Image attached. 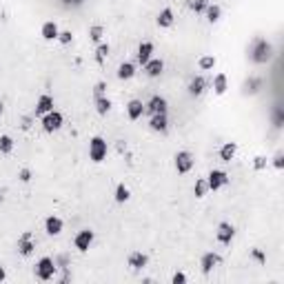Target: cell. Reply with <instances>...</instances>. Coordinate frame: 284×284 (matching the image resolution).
<instances>
[{
    "label": "cell",
    "instance_id": "obj_19",
    "mask_svg": "<svg viewBox=\"0 0 284 284\" xmlns=\"http://www.w3.org/2000/svg\"><path fill=\"white\" fill-rule=\"evenodd\" d=\"M58 33H60V29L53 20H47L40 29V36L45 38V40H58Z\"/></svg>",
    "mask_w": 284,
    "mask_h": 284
},
{
    "label": "cell",
    "instance_id": "obj_14",
    "mask_svg": "<svg viewBox=\"0 0 284 284\" xmlns=\"http://www.w3.org/2000/svg\"><path fill=\"white\" fill-rule=\"evenodd\" d=\"M49 111H53V95L49 94H42L40 98H38L36 102V116H45V113H49Z\"/></svg>",
    "mask_w": 284,
    "mask_h": 284
},
{
    "label": "cell",
    "instance_id": "obj_15",
    "mask_svg": "<svg viewBox=\"0 0 284 284\" xmlns=\"http://www.w3.org/2000/svg\"><path fill=\"white\" fill-rule=\"evenodd\" d=\"M63 226H64V222L60 220L58 216H49L47 220H45V231H47V236H60V233H63Z\"/></svg>",
    "mask_w": 284,
    "mask_h": 284
},
{
    "label": "cell",
    "instance_id": "obj_1",
    "mask_svg": "<svg viewBox=\"0 0 284 284\" xmlns=\"http://www.w3.org/2000/svg\"><path fill=\"white\" fill-rule=\"evenodd\" d=\"M271 53H273V47H271L264 38H258V40L253 42V47H251V63L267 64L268 60H271Z\"/></svg>",
    "mask_w": 284,
    "mask_h": 284
},
{
    "label": "cell",
    "instance_id": "obj_3",
    "mask_svg": "<svg viewBox=\"0 0 284 284\" xmlns=\"http://www.w3.org/2000/svg\"><path fill=\"white\" fill-rule=\"evenodd\" d=\"M42 129H45V131L47 133H53V131H58L60 126H63V122H64V118H63V113H60V111H49V113H45V116H42Z\"/></svg>",
    "mask_w": 284,
    "mask_h": 284
},
{
    "label": "cell",
    "instance_id": "obj_44",
    "mask_svg": "<svg viewBox=\"0 0 284 284\" xmlns=\"http://www.w3.org/2000/svg\"><path fill=\"white\" fill-rule=\"evenodd\" d=\"M0 202H2V195H0Z\"/></svg>",
    "mask_w": 284,
    "mask_h": 284
},
{
    "label": "cell",
    "instance_id": "obj_42",
    "mask_svg": "<svg viewBox=\"0 0 284 284\" xmlns=\"http://www.w3.org/2000/svg\"><path fill=\"white\" fill-rule=\"evenodd\" d=\"M5 278H7V273H5V268L0 267V282H2V280H5Z\"/></svg>",
    "mask_w": 284,
    "mask_h": 284
},
{
    "label": "cell",
    "instance_id": "obj_12",
    "mask_svg": "<svg viewBox=\"0 0 284 284\" xmlns=\"http://www.w3.org/2000/svg\"><path fill=\"white\" fill-rule=\"evenodd\" d=\"M151 58H153V42L144 40V42L140 45V47H138L136 60H138V64H142V67H144V64H147Z\"/></svg>",
    "mask_w": 284,
    "mask_h": 284
},
{
    "label": "cell",
    "instance_id": "obj_24",
    "mask_svg": "<svg viewBox=\"0 0 284 284\" xmlns=\"http://www.w3.org/2000/svg\"><path fill=\"white\" fill-rule=\"evenodd\" d=\"M226 89H229V80H226V76L218 74L216 78H213V91H216V95L226 94Z\"/></svg>",
    "mask_w": 284,
    "mask_h": 284
},
{
    "label": "cell",
    "instance_id": "obj_16",
    "mask_svg": "<svg viewBox=\"0 0 284 284\" xmlns=\"http://www.w3.org/2000/svg\"><path fill=\"white\" fill-rule=\"evenodd\" d=\"M126 262H129V267H131L133 271H140V268H144L149 264V258L142 251H133V253H129V260H126Z\"/></svg>",
    "mask_w": 284,
    "mask_h": 284
},
{
    "label": "cell",
    "instance_id": "obj_28",
    "mask_svg": "<svg viewBox=\"0 0 284 284\" xmlns=\"http://www.w3.org/2000/svg\"><path fill=\"white\" fill-rule=\"evenodd\" d=\"M129 195H131V193H129V189H126L125 184H118V187H116V195H113L118 205H125V202L129 200Z\"/></svg>",
    "mask_w": 284,
    "mask_h": 284
},
{
    "label": "cell",
    "instance_id": "obj_13",
    "mask_svg": "<svg viewBox=\"0 0 284 284\" xmlns=\"http://www.w3.org/2000/svg\"><path fill=\"white\" fill-rule=\"evenodd\" d=\"M149 129H151V131H158V133H167V129H169L167 113H156V116H151V120H149Z\"/></svg>",
    "mask_w": 284,
    "mask_h": 284
},
{
    "label": "cell",
    "instance_id": "obj_41",
    "mask_svg": "<svg viewBox=\"0 0 284 284\" xmlns=\"http://www.w3.org/2000/svg\"><path fill=\"white\" fill-rule=\"evenodd\" d=\"M171 282H174V284H184V282H187V275H184V273H174Z\"/></svg>",
    "mask_w": 284,
    "mask_h": 284
},
{
    "label": "cell",
    "instance_id": "obj_8",
    "mask_svg": "<svg viewBox=\"0 0 284 284\" xmlns=\"http://www.w3.org/2000/svg\"><path fill=\"white\" fill-rule=\"evenodd\" d=\"M33 251H36V242H33V236H32V231H25L20 237H18V253H20L22 258H29Z\"/></svg>",
    "mask_w": 284,
    "mask_h": 284
},
{
    "label": "cell",
    "instance_id": "obj_20",
    "mask_svg": "<svg viewBox=\"0 0 284 284\" xmlns=\"http://www.w3.org/2000/svg\"><path fill=\"white\" fill-rule=\"evenodd\" d=\"M142 113H144L142 100H129V105H126V116H129V120H138V118H142Z\"/></svg>",
    "mask_w": 284,
    "mask_h": 284
},
{
    "label": "cell",
    "instance_id": "obj_40",
    "mask_svg": "<svg viewBox=\"0 0 284 284\" xmlns=\"http://www.w3.org/2000/svg\"><path fill=\"white\" fill-rule=\"evenodd\" d=\"M18 178H20L22 182H29V180H32V171H29V169H20V174H18Z\"/></svg>",
    "mask_w": 284,
    "mask_h": 284
},
{
    "label": "cell",
    "instance_id": "obj_38",
    "mask_svg": "<svg viewBox=\"0 0 284 284\" xmlns=\"http://www.w3.org/2000/svg\"><path fill=\"white\" fill-rule=\"evenodd\" d=\"M251 255H253V260H255V262H260V264H264V262H267V255H264V253L260 251V249H253V251H251Z\"/></svg>",
    "mask_w": 284,
    "mask_h": 284
},
{
    "label": "cell",
    "instance_id": "obj_27",
    "mask_svg": "<svg viewBox=\"0 0 284 284\" xmlns=\"http://www.w3.org/2000/svg\"><path fill=\"white\" fill-rule=\"evenodd\" d=\"M206 191H209V184H206V180L205 178L195 180V187H193V195H195V198H205Z\"/></svg>",
    "mask_w": 284,
    "mask_h": 284
},
{
    "label": "cell",
    "instance_id": "obj_33",
    "mask_svg": "<svg viewBox=\"0 0 284 284\" xmlns=\"http://www.w3.org/2000/svg\"><path fill=\"white\" fill-rule=\"evenodd\" d=\"M206 5H209V0H191L189 2L191 11H195V14H205Z\"/></svg>",
    "mask_w": 284,
    "mask_h": 284
},
{
    "label": "cell",
    "instance_id": "obj_25",
    "mask_svg": "<svg viewBox=\"0 0 284 284\" xmlns=\"http://www.w3.org/2000/svg\"><path fill=\"white\" fill-rule=\"evenodd\" d=\"M205 14H206V20L213 25V22H218L220 20V16H222V9H220V5H206V9H205Z\"/></svg>",
    "mask_w": 284,
    "mask_h": 284
},
{
    "label": "cell",
    "instance_id": "obj_17",
    "mask_svg": "<svg viewBox=\"0 0 284 284\" xmlns=\"http://www.w3.org/2000/svg\"><path fill=\"white\" fill-rule=\"evenodd\" d=\"M156 22H158V27H162V29H169V27L175 22V14L171 7H164L162 11L158 14V18H156Z\"/></svg>",
    "mask_w": 284,
    "mask_h": 284
},
{
    "label": "cell",
    "instance_id": "obj_32",
    "mask_svg": "<svg viewBox=\"0 0 284 284\" xmlns=\"http://www.w3.org/2000/svg\"><path fill=\"white\" fill-rule=\"evenodd\" d=\"M14 151V140L9 136H0V153H11Z\"/></svg>",
    "mask_w": 284,
    "mask_h": 284
},
{
    "label": "cell",
    "instance_id": "obj_36",
    "mask_svg": "<svg viewBox=\"0 0 284 284\" xmlns=\"http://www.w3.org/2000/svg\"><path fill=\"white\" fill-rule=\"evenodd\" d=\"M253 167H255V171H262V169L267 167V158H264V156H255V158H253Z\"/></svg>",
    "mask_w": 284,
    "mask_h": 284
},
{
    "label": "cell",
    "instance_id": "obj_23",
    "mask_svg": "<svg viewBox=\"0 0 284 284\" xmlns=\"http://www.w3.org/2000/svg\"><path fill=\"white\" fill-rule=\"evenodd\" d=\"M136 76V64L133 63H122L118 67V78L120 80H131Z\"/></svg>",
    "mask_w": 284,
    "mask_h": 284
},
{
    "label": "cell",
    "instance_id": "obj_22",
    "mask_svg": "<svg viewBox=\"0 0 284 284\" xmlns=\"http://www.w3.org/2000/svg\"><path fill=\"white\" fill-rule=\"evenodd\" d=\"M205 89H206V80L202 78V76H195V78L191 80V84H189V94L191 95H202L205 94Z\"/></svg>",
    "mask_w": 284,
    "mask_h": 284
},
{
    "label": "cell",
    "instance_id": "obj_5",
    "mask_svg": "<svg viewBox=\"0 0 284 284\" xmlns=\"http://www.w3.org/2000/svg\"><path fill=\"white\" fill-rule=\"evenodd\" d=\"M167 109H169V102H167V98H162V95H151V100L144 105V113H149V116L167 113Z\"/></svg>",
    "mask_w": 284,
    "mask_h": 284
},
{
    "label": "cell",
    "instance_id": "obj_39",
    "mask_svg": "<svg viewBox=\"0 0 284 284\" xmlns=\"http://www.w3.org/2000/svg\"><path fill=\"white\" fill-rule=\"evenodd\" d=\"M105 89H107V82H98L94 89V98H102V95H105Z\"/></svg>",
    "mask_w": 284,
    "mask_h": 284
},
{
    "label": "cell",
    "instance_id": "obj_2",
    "mask_svg": "<svg viewBox=\"0 0 284 284\" xmlns=\"http://www.w3.org/2000/svg\"><path fill=\"white\" fill-rule=\"evenodd\" d=\"M89 158L94 160V162H102V160L107 158V140L100 136L91 138L89 142Z\"/></svg>",
    "mask_w": 284,
    "mask_h": 284
},
{
    "label": "cell",
    "instance_id": "obj_30",
    "mask_svg": "<svg viewBox=\"0 0 284 284\" xmlns=\"http://www.w3.org/2000/svg\"><path fill=\"white\" fill-rule=\"evenodd\" d=\"M198 67H200L202 71H211V69L216 67V56H202V58L198 60Z\"/></svg>",
    "mask_w": 284,
    "mask_h": 284
},
{
    "label": "cell",
    "instance_id": "obj_29",
    "mask_svg": "<svg viewBox=\"0 0 284 284\" xmlns=\"http://www.w3.org/2000/svg\"><path fill=\"white\" fill-rule=\"evenodd\" d=\"M107 56H109V45H107V42H100L98 49H95V63L102 64L107 60Z\"/></svg>",
    "mask_w": 284,
    "mask_h": 284
},
{
    "label": "cell",
    "instance_id": "obj_31",
    "mask_svg": "<svg viewBox=\"0 0 284 284\" xmlns=\"http://www.w3.org/2000/svg\"><path fill=\"white\" fill-rule=\"evenodd\" d=\"M102 36H105V27L102 25H94V27H89V38L94 42H100L102 40Z\"/></svg>",
    "mask_w": 284,
    "mask_h": 284
},
{
    "label": "cell",
    "instance_id": "obj_18",
    "mask_svg": "<svg viewBox=\"0 0 284 284\" xmlns=\"http://www.w3.org/2000/svg\"><path fill=\"white\" fill-rule=\"evenodd\" d=\"M162 71H164V63L160 58H151L147 64H144V74H147L149 78H158Z\"/></svg>",
    "mask_w": 284,
    "mask_h": 284
},
{
    "label": "cell",
    "instance_id": "obj_11",
    "mask_svg": "<svg viewBox=\"0 0 284 284\" xmlns=\"http://www.w3.org/2000/svg\"><path fill=\"white\" fill-rule=\"evenodd\" d=\"M218 264H220V255H218V253H213V251L205 253V255L200 258V268H202V273H205V275L211 273Z\"/></svg>",
    "mask_w": 284,
    "mask_h": 284
},
{
    "label": "cell",
    "instance_id": "obj_4",
    "mask_svg": "<svg viewBox=\"0 0 284 284\" xmlns=\"http://www.w3.org/2000/svg\"><path fill=\"white\" fill-rule=\"evenodd\" d=\"M56 275V262L51 258H40L36 262V278L38 280H51Z\"/></svg>",
    "mask_w": 284,
    "mask_h": 284
},
{
    "label": "cell",
    "instance_id": "obj_37",
    "mask_svg": "<svg viewBox=\"0 0 284 284\" xmlns=\"http://www.w3.org/2000/svg\"><path fill=\"white\" fill-rule=\"evenodd\" d=\"M273 167L275 169H284V153L282 151H278L273 156Z\"/></svg>",
    "mask_w": 284,
    "mask_h": 284
},
{
    "label": "cell",
    "instance_id": "obj_35",
    "mask_svg": "<svg viewBox=\"0 0 284 284\" xmlns=\"http://www.w3.org/2000/svg\"><path fill=\"white\" fill-rule=\"evenodd\" d=\"M58 42L60 45H71V42H74V33L71 32H60L58 33Z\"/></svg>",
    "mask_w": 284,
    "mask_h": 284
},
{
    "label": "cell",
    "instance_id": "obj_26",
    "mask_svg": "<svg viewBox=\"0 0 284 284\" xmlns=\"http://www.w3.org/2000/svg\"><path fill=\"white\" fill-rule=\"evenodd\" d=\"M95 111L100 113V116H107L111 111V100L107 98V95H102V98H95Z\"/></svg>",
    "mask_w": 284,
    "mask_h": 284
},
{
    "label": "cell",
    "instance_id": "obj_34",
    "mask_svg": "<svg viewBox=\"0 0 284 284\" xmlns=\"http://www.w3.org/2000/svg\"><path fill=\"white\" fill-rule=\"evenodd\" d=\"M284 125V111H282V107H275V111H273V126H282Z\"/></svg>",
    "mask_w": 284,
    "mask_h": 284
},
{
    "label": "cell",
    "instance_id": "obj_10",
    "mask_svg": "<svg viewBox=\"0 0 284 284\" xmlns=\"http://www.w3.org/2000/svg\"><path fill=\"white\" fill-rule=\"evenodd\" d=\"M216 236H218V242L220 244H231L233 237H236V226H233L231 222H220Z\"/></svg>",
    "mask_w": 284,
    "mask_h": 284
},
{
    "label": "cell",
    "instance_id": "obj_43",
    "mask_svg": "<svg viewBox=\"0 0 284 284\" xmlns=\"http://www.w3.org/2000/svg\"><path fill=\"white\" fill-rule=\"evenodd\" d=\"M2 109H5V105H2V102H0V116H2Z\"/></svg>",
    "mask_w": 284,
    "mask_h": 284
},
{
    "label": "cell",
    "instance_id": "obj_21",
    "mask_svg": "<svg viewBox=\"0 0 284 284\" xmlns=\"http://www.w3.org/2000/svg\"><path fill=\"white\" fill-rule=\"evenodd\" d=\"M236 153H237L236 142H224V144L220 147V160L222 162H231V160L236 158Z\"/></svg>",
    "mask_w": 284,
    "mask_h": 284
},
{
    "label": "cell",
    "instance_id": "obj_6",
    "mask_svg": "<svg viewBox=\"0 0 284 284\" xmlns=\"http://www.w3.org/2000/svg\"><path fill=\"white\" fill-rule=\"evenodd\" d=\"M226 182H229V175H226V171H222V169H213V171L206 175V184H209L211 191H218V189H222V187H226Z\"/></svg>",
    "mask_w": 284,
    "mask_h": 284
},
{
    "label": "cell",
    "instance_id": "obj_9",
    "mask_svg": "<svg viewBox=\"0 0 284 284\" xmlns=\"http://www.w3.org/2000/svg\"><path fill=\"white\" fill-rule=\"evenodd\" d=\"M191 169H193V156L189 151H178L175 153V171L178 174H189Z\"/></svg>",
    "mask_w": 284,
    "mask_h": 284
},
{
    "label": "cell",
    "instance_id": "obj_7",
    "mask_svg": "<svg viewBox=\"0 0 284 284\" xmlns=\"http://www.w3.org/2000/svg\"><path fill=\"white\" fill-rule=\"evenodd\" d=\"M94 231L91 229H82V231H78L76 233V237H74V247L78 249V251H89V247L94 244Z\"/></svg>",
    "mask_w": 284,
    "mask_h": 284
}]
</instances>
